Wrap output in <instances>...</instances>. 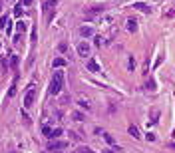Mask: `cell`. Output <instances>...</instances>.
I'll return each mask as SVG.
<instances>
[{
    "instance_id": "6",
    "label": "cell",
    "mask_w": 175,
    "mask_h": 153,
    "mask_svg": "<svg viewBox=\"0 0 175 153\" xmlns=\"http://www.w3.org/2000/svg\"><path fill=\"white\" fill-rule=\"evenodd\" d=\"M80 34H82V38H90V36H94V28L92 26H82Z\"/></svg>"
},
{
    "instance_id": "24",
    "label": "cell",
    "mask_w": 175,
    "mask_h": 153,
    "mask_svg": "<svg viewBox=\"0 0 175 153\" xmlns=\"http://www.w3.org/2000/svg\"><path fill=\"white\" fill-rule=\"evenodd\" d=\"M0 26L6 28V16H0Z\"/></svg>"
},
{
    "instance_id": "21",
    "label": "cell",
    "mask_w": 175,
    "mask_h": 153,
    "mask_svg": "<svg viewBox=\"0 0 175 153\" xmlns=\"http://www.w3.org/2000/svg\"><path fill=\"white\" fill-rule=\"evenodd\" d=\"M58 50H60V52H62V54H64V52H66V50H68V46H66V44H64V42H62V44H60V46H58Z\"/></svg>"
},
{
    "instance_id": "4",
    "label": "cell",
    "mask_w": 175,
    "mask_h": 153,
    "mask_svg": "<svg viewBox=\"0 0 175 153\" xmlns=\"http://www.w3.org/2000/svg\"><path fill=\"white\" fill-rule=\"evenodd\" d=\"M106 10V6L104 4H98V6H90V8H86V14L88 16H92V14H98V12H104ZM94 18V16H92Z\"/></svg>"
},
{
    "instance_id": "18",
    "label": "cell",
    "mask_w": 175,
    "mask_h": 153,
    "mask_svg": "<svg viewBox=\"0 0 175 153\" xmlns=\"http://www.w3.org/2000/svg\"><path fill=\"white\" fill-rule=\"evenodd\" d=\"M60 135H62V129H58V127H56V129L52 131V137H60Z\"/></svg>"
},
{
    "instance_id": "3",
    "label": "cell",
    "mask_w": 175,
    "mask_h": 153,
    "mask_svg": "<svg viewBox=\"0 0 175 153\" xmlns=\"http://www.w3.org/2000/svg\"><path fill=\"white\" fill-rule=\"evenodd\" d=\"M78 54H80L82 58H88V56H90V44H88V42H80V44H78Z\"/></svg>"
},
{
    "instance_id": "5",
    "label": "cell",
    "mask_w": 175,
    "mask_h": 153,
    "mask_svg": "<svg viewBox=\"0 0 175 153\" xmlns=\"http://www.w3.org/2000/svg\"><path fill=\"white\" fill-rule=\"evenodd\" d=\"M133 8H135V10H139V12H143V14H151V6L143 4V2H135V4H133Z\"/></svg>"
},
{
    "instance_id": "27",
    "label": "cell",
    "mask_w": 175,
    "mask_h": 153,
    "mask_svg": "<svg viewBox=\"0 0 175 153\" xmlns=\"http://www.w3.org/2000/svg\"><path fill=\"white\" fill-rule=\"evenodd\" d=\"M20 2H22V4H24V6H30V4H32V2H34V0H20Z\"/></svg>"
},
{
    "instance_id": "20",
    "label": "cell",
    "mask_w": 175,
    "mask_h": 153,
    "mask_svg": "<svg viewBox=\"0 0 175 153\" xmlns=\"http://www.w3.org/2000/svg\"><path fill=\"white\" fill-rule=\"evenodd\" d=\"M16 28H18V32H24V30H26V26H24V22H18V26H16Z\"/></svg>"
},
{
    "instance_id": "1",
    "label": "cell",
    "mask_w": 175,
    "mask_h": 153,
    "mask_svg": "<svg viewBox=\"0 0 175 153\" xmlns=\"http://www.w3.org/2000/svg\"><path fill=\"white\" fill-rule=\"evenodd\" d=\"M62 84H64V74L58 70V72H54V76H52V84H50V96H58V94H60V90H62Z\"/></svg>"
},
{
    "instance_id": "17",
    "label": "cell",
    "mask_w": 175,
    "mask_h": 153,
    "mask_svg": "<svg viewBox=\"0 0 175 153\" xmlns=\"http://www.w3.org/2000/svg\"><path fill=\"white\" fill-rule=\"evenodd\" d=\"M14 94H16V84H14V86H12V88H10V90H8V98H12V96H14Z\"/></svg>"
},
{
    "instance_id": "8",
    "label": "cell",
    "mask_w": 175,
    "mask_h": 153,
    "mask_svg": "<svg viewBox=\"0 0 175 153\" xmlns=\"http://www.w3.org/2000/svg\"><path fill=\"white\" fill-rule=\"evenodd\" d=\"M128 32H131V34H133V32H137V22H135L133 18L128 20Z\"/></svg>"
},
{
    "instance_id": "14",
    "label": "cell",
    "mask_w": 175,
    "mask_h": 153,
    "mask_svg": "<svg viewBox=\"0 0 175 153\" xmlns=\"http://www.w3.org/2000/svg\"><path fill=\"white\" fill-rule=\"evenodd\" d=\"M64 145H66V143H62V141H56V143H50L48 147H50V149H60V147H64Z\"/></svg>"
},
{
    "instance_id": "23",
    "label": "cell",
    "mask_w": 175,
    "mask_h": 153,
    "mask_svg": "<svg viewBox=\"0 0 175 153\" xmlns=\"http://www.w3.org/2000/svg\"><path fill=\"white\" fill-rule=\"evenodd\" d=\"M147 88H149V90H155V82L149 80V82H147Z\"/></svg>"
},
{
    "instance_id": "11",
    "label": "cell",
    "mask_w": 175,
    "mask_h": 153,
    "mask_svg": "<svg viewBox=\"0 0 175 153\" xmlns=\"http://www.w3.org/2000/svg\"><path fill=\"white\" fill-rule=\"evenodd\" d=\"M52 66H54V70H56V68H62V66H66V62H64V60H62V58H56V60H54V64H52Z\"/></svg>"
},
{
    "instance_id": "19",
    "label": "cell",
    "mask_w": 175,
    "mask_h": 153,
    "mask_svg": "<svg viewBox=\"0 0 175 153\" xmlns=\"http://www.w3.org/2000/svg\"><path fill=\"white\" fill-rule=\"evenodd\" d=\"M78 153H94V151H92L90 147H80V149H78Z\"/></svg>"
},
{
    "instance_id": "28",
    "label": "cell",
    "mask_w": 175,
    "mask_h": 153,
    "mask_svg": "<svg viewBox=\"0 0 175 153\" xmlns=\"http://www.w3.org/2000/svg\"><path fill=\"white\" fill-rule=\"evenodd\" d=\"M0 12H2V4H0Z\"/></svg>"
},
{
    "instance_id": "26",
    "label": "cell",
    "mask_w": 175,
    "mask_h": 153,
    "mask_svg": "<svg viewBox=\"0 0 175 153\" xmlns=\"http://www.w3.org/2000/svg\"><path fill=\"white\" fill-rule=\"evenodd\" d=\"M128 62H130V64H128V70H133V58H130Z\"/></svg>"
},
{
    "instance_id": "16",
    "label": "cell",
    "mask_w": 175,
    "mask_h": 153,
    "mask_svg": "<svg viewBox=\"0 0 175 153\" xmlns=\"http://www.w3.org/2000/svg\"><path fill=\"white\" fill-rule=\"evenodd\" d=\"M14 14H16V16H20V14H22V4H18V6L14 8Z\"/></svg>"
},
{
    "instance_id": "15",
    "label": "cell",
    "mask_w": 175,
    "mask_h": 153,
    "mask_svg": "<svg viewBox=\"0 0 175 153\" xmlns=\"http://www.w3.org/2000/svg\"><path fill=\"white\" fill-rule=\"evenodd\" d=\"M16 66H18V58L12 56V58H10V68H16Z\"/></svg>"
},
{
    "instance_id": "25",
    "label": "cell",
    "mask_w": 175,
    "mask_h": 153,
    "mask_svg": "<svg viewBox=\"0 0 175 153\" xmlns=\"http://www.w3.org/2000/svg\"><path fill=\"white\" fill-rule=\"evenodd\" d=\"M74 117H76V119H80V121H82V119H84V114H80V112H76V114H74Z\"/></svg>"
},
{
    "instance_id": "9",
    "label": "cell",
    "mask_w": 175,
    "mask_h": 153,
    "mask_svg": "<svg viewBox=\"0 0 175 153\" xmlns=\"http://www.w3.org/2000/svg\"><path fill=\"white\" fill-rule=\"evenodd\" d=\"M104 139H106V141H108V143H110V145H112V147H116V149H118V143H116V141H114V137H112V135H110V133H104Z\"/></svg>"
},
{
    "instance_id": "7",
    "label": "cell",
    "mask_w": 175,
    "mask_h": 153,
    "mask_svg": "<svg viewBox=\"0 0 175 153\" xmlns=\"http://www.w3.org/2000/svg\"><path fill=\"white\" fill-rule=\"evenodd\" d=\"M86 68L90 70V72H100V66H98V62H96V60H90V62L86 64Z\"/></svg>"
},
{
    "instance_id": "10",
    "label": "cell",
    "mask_w": 175,
    "mask_h": 153,
    "mask_svg": "<svg viewBox=\"0 0 175 153\" xmlns=\"http://www.w3.org/2000/svg\"><path fill=\"white\" fill-rule=\"evenodd\" d=\"M128 131H130V135H133V137H141V133H139V129H137L135 125H130Z\"/></svg>"
},
{
    "instance_id": "2",
    "label": "cell",
    "mask_w": 175,
    "mask_h": 153,
    "mask_svg": "<svg viewBox=\"0 0 175 153\" xmlns=\"http://www.w3.org/2000/svg\"><path fill=\"white\" fill-rule=\"evenodd\" d=\"M34 100H36V86L32 84V86L26 90V94H24V106H22V110H28V108H32Z\"/></svg>"
},
{
    "instance_id": "13",
    "label": "cell",
    "mask_w": 175,
    "mask_h": 153,
    "mask_svg": "<svg viewBox=\"0 0 175 153\" xmlns=\"http://www.w3.org/2000/svg\"><path fill=\"white\" fill-rule=\"evenodd\" d=\"M56 4H58V0H48V2L44 4V10H50V8H54Z\"/></svg>"
},
{
    "instance_id": "22",
    "label": "cell",
    "mask_w": 175,
    "mask_h": 153,
    "mask_svg": "<svg viewBox=\"0 0 175 153\" xmlns=\"http://www.w3.org/2000/svg\"><path fill=\"white\" fill-rule=\"evenodd\" d=\"M22 119H24V121L30 125V117H28V114H26V112H22Z\"/></svg>"
},
{
    "instance_id": "12",
    "label": "cell",
    "mask_w": 175,
    "mask_h": 153,
    "mask_svg": "<svg viewBox=\"0 0 175 153\" xmlns=\"http://www.w3.org/2000/svg\"><path fill=\"white\" fill-rule=\"evenodd\" d=\"M52 131H54V129H52L50 125H44V127H42V133L46 135V137H52Z\"/></svg>"
}]
</instances>
